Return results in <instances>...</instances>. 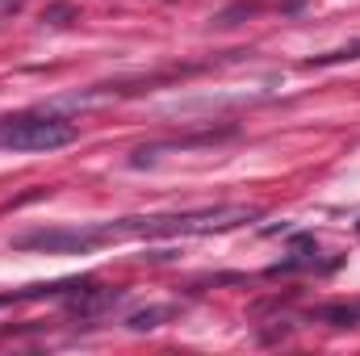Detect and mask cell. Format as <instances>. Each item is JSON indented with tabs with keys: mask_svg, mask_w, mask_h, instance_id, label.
Masks as SVG:
<instances>
[{
	"mask_svg": "<svg viewBox=\"0 0 360 356\" xmlns=\"http://www.w3.org/2000/svg\"><path fill=\"white\" fill-rule=\"evenodd\" d=\"M68 17H76L72 4H51V8L42 13V21H51V25H68Z\"/></svg>",
	"mask_w": 360,
	"mask_h": 356,
	"instance_id": "5b68a950",
	"label": "cell"
},
{
	"mask_svg": "<svg viewBox=\"0 0 360 356\" xmlns=\"http://www.w3.org/2000/svg\"><path fill=\"white\" fill-rule=\"evenodd\" d=\"M352 59H360V42L344 46V51H331V55H314V59H306V68H327V63H352Z\"/></svg>",
	"mask_w": 360,
	"mask_h": 356,
	"instance_id": "277c9868",
	"label": "cell"
},
{
	"mask_svg": "<svg viewBox=\"0 0 360 356\" xmlns=\"http://www.w3.org/2000/svg\"><path fill=\"white\" fill-rule=\"evenodd\" d=\"M4 4H8V8H13V4H17V0H4Z\"/></svg>",
	"mask_w": 360,
	"mask_h": 356,
	"instance_id": "8992f818",
	"label": "cell"
},
{
	"mask_svg": "<svg viewBox=\"0 0 360 356\" xmlns=\"http://www.w3.org/2000/svg\"><path fill=\"white\" fill-rule=\"evenodd\" d=\"M105 222L96 227H59V231H25L13 239L17 252H92L96 243H105Z\"/></svg>",
	"mask_w": 360,
	"mask_h": 356,
	"instance_id": "7a4b0ae2",
	"label": "cell"
},
{
	"mask_svg": "<svg viewBox=\"0 0 360 356\" xmlns=\"http://www.w3.org/2000/svg\"><path fill=\"white\" fill-rule=\"evenodd\" d=\"M168 314H172L168 306H151V310H139V314H130V327H134V331H151V327H160Z\"/></svg>",
	"mask_w": 360,
	"mask_h": 356,
	"instance_id": "3957f363",
	"label": "cell"
},
{
	"mask_svg": "<svg viewBox=\"0 0 360 356\" xmlns=\"http://www.w3.org/2000/svg\"><path fill=\"white\" fill-rule=\"evenodd\" d=\"M76 143V126L51 113H30V117H4L0 122V147L4 151H55Z\"/></svg>",
	"mask_w": 360,
	"mask_h": 356,
	"instance_id": "6da1fadb",
	"label": "cell"
}]
</instances>
